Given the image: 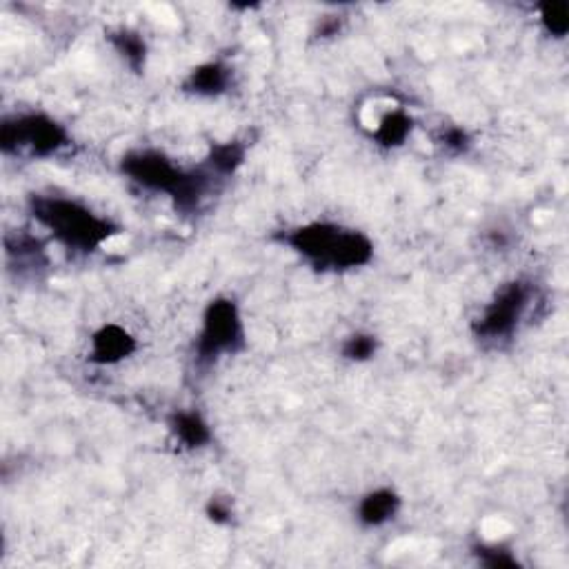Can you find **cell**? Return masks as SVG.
I'll use <instances>...</instances> for the list:
<instances>
[{
    "mask_svg": "<svg viewBox=\"0 0 569 569\" xmlns=\"http://www.w3.org/2000/svg\"><path fill=\"white\" fill-rule=\"evenodd\" d=\"M287 243L323 269L358 267L372 258V243L363 234L347 232V229L325 223L296 229L289 234Z\"/></svg>",
    "mask_w": 569,
    "mask_h": 569,
    "instance_id": "1",
    "label": "cell"
},
{
    "mask_svg": "<svg viewBox=\"0 0 569 569\" xmlns=\"http://www.w3.org/2000/svg\"><path fill=\"white\" fill-rule=\"evenodd\" d=\"M32 212L58 241L74 249H94L114 234L105 218L65 198H32Z\"/></svg>",
    "mask_w": 569,
    "mask_h": 569,
    "instance_id": "2",
    "label": "cell"
},
{
    "mask_svg": "<svg viewBox=\"0 0 569 569\" xmlns=\"http://www.w3.org/2000/svg\"><path fill=\"white\" fill-rule=\"evenodd\" d=\"M123 172L143 187L167 192L183 212L194 209L205 192V178L185 174L158 152H134L123 158Z\"/></svg>",
    "mask_w": 569,
    "mask_h": 569,
    "instance_id": "3",
    "label": "cell"
},
{
    "mask_svg": "<svg viewBox=\"0 0 569 569\" xmlns=\"http://www.w3.org/2000/svg\"><path fill=\"white\" fill-rule=\"evenodd\" d=\"M67 143V134L52 118L41 114L18 116L14 121H5L0 129V145L5 154L29 149L34 156H49L58 152Z\"/></svg>",
    "mask_w": 569,
    "mask_h": 569,
    "instance_id": "4",
    "label": "cell"
},
{
    "mask_svg": "<svg viewBox=\"0 0 569 569\" xmlns=\"http://www.w3.org/2000/svg\"><path fill=\"white\" fill-rule=\"evenodd\" d=\"M243 341L241 318L232 301L212 303L205 316V327L198 336V361H214L218 354L234 352Z\"/></svg>",
    "mask_w": 569,
    "mask_h": 569,
    "instance_id": "5",
    "label": "cell"
},
{
    "mask_svg": "<svg viewBox=\"0 0 569 569\" xmlns=\"http://www.w3.org/2000/svg\"><path fill=\"white\" fill-rule=\"evenodd\" d=\"M527 303V289L521 283H512L503 289L483 314L481 323H478L476 332L478 336L485 341H496V338H505L514 332L518 318H521L523 309Z\"/></svg>",
    "mask_w": 569,
    "mask_h": 569,
    "instance_id": "6",
    "label": "cell"
},
{
    "mask_svg": "<svg viewBox=\"0 0 569 569\" xmlns=\"http://www.w3.org/2000/svg\"><path fill=\"white\" fill-rule=\"evenodd\" d=\"M134 338L127 332L116 325L103 327L101 332L94 336V349H92V361L96 363H116L121 358L129 356L134 352Z\"/></svg>",
    "mask_w": 569,
    "mask_h": 569,
    "instance_id": "7",
    "label": "cell"
},
{
    "mask_svg": "<svg viewBox=\"0 0 569 569\" xmlns=\"http://www.w3.org/2000/svg\"><path fill=\"white\" fill-rule=\"evenodd\" d=\"M398 509V496L389 489H378V492L369 494L367 498H363L361 509H358V518H361L365 525H383L389 518L396 514Z\"/></svg>",
    "mask_w": 569,
    "mask_h": 569,
    "instance_id": "8",
    "label": "cell"
},
{
    "mask_svg": "<svg viewBox=\"0 0 569 569\" xmlns=\"http://www.w3.org/2000/svg\"><path fill=\"white\" fill-rule=\"evenodd\" d=\"M229 83V72L227 67L218 63H209L203 65V67L194 69L192 76L185 87L189 92H196V94H207V96H214V94H221Z\"/></svg>",
    "mask_w": 569,
    "mask_h": 569,
    "instance_id": "9",
    "label": "cell"
},
{
    "mask_svg": "<svg viewBox=\"0 0 569 569\" xmlns=\"http://www.w3.org/2000/svg\"><path fill=\"white\" fill-rule=\"evenodd\" d=\"M172 429L176 438L187 447H201L209 441V429L198 414L181 412L172 418Z\"/></svg>",
    "mask_w": 569,
    "mask_h": 569,
    "instance_id": "10",
    "label": "cell"
},
{
    "mask_svg": "<svg viewBox=\"0 0 569 569\" xmlns=\"http://www.w3.org/2000/svg\"><path fill=\"white\" fill-rule=\"evenodd\" d=\"M409 132H412V121L403 112H394L383 118L376 136L383 145H401Z\"/></svg>",
    "mask_w": 569,
    "mask_h": 569,
    "instance_id": "11",
    "label": "cell"
},
{
    "mask_svg": "<svg viewBox=\"0 0 569 569\" xmlns=\"http://www.w3.org/2000/svg\"><path fill=\"white\" fill-rule=\"evenodd\" d=\"M112 43L116 45L118 52L123 54L125 61L132 65L134 69H141L145 61V45L136 34L132 32H118L112 34Z\"/></svg>",
    "mask_w": 569,
    "mask_h": 569,
    "instance_id": "12",
    "label": "cell"
},
{
    "mask_svg": "<svg viewBox=\"0 0 569 569\" xmlns=\"http://www.w3.org/2000/svg\"><path fill=\"white\" fill-rule=\"evenodd\" d=\"M243 147H238L236 143H225L218 145L212 152V165L218 169L221 174H229L243 163Z\"/></svg>",
    "mask_w": 569,
    "mask_h": 569,
    "instance_id": "13",
    "label": "cell"
},
{
    "mask_svg": "<svg viewBox=\"0 0 569 569\" xmlns=\"http://www.w3.org/2000/svg\"><path fill=\"white\" fill-rule=\"evenodd\" d=\"M543 21H545L547 29L554 36H563L567 32V5H545L543 7Z\"/></svg>",
    "mask_w": 569,
    "mask_h": 569,
    "instance_id": "14",
    "label": "cell"
},
{
    "mask_svg": "<svg viewBox=\"0 0 569 569\" xmlns=\"http://www.w3.org/2000/svg\"><path fill=\"white\" fill-rule=\"evenodd\" d=\"M376 349V341L372 336H365V334H358V336H352L343 347V354L352 361H365L374 354Z\"/></svg>",
    "mask_w": 569,
    "mask_h": 569,
    "instance_id": "15",
    "label": "cell"
},
{
    "mask_svg": "<svg viewBox=\"0 0 569 569\" xmlns=\"http://www.w3.org/2000/svg\"><path fill=\"white\" fill-rule=\"evenodd\" d=\"M478 554H481L483 563H485L487 567H514L516 565V561H514L512 556H507V552H503V549L481 547L478 549Z\"/></svg>",
    "mask_w": 569,
    "mask_h": 569,
    "instance_id": "16",
    "label": "cell"
},
{
    "mask_svg": "<svg viewBox=\"0 0 569 569\" xmlns=\"http://www.w3.org/2000/svg\"><path fill=\"white\" fill-rule=\"evenodd\" d=\"M467 134L463 132V129H447L445 132V136H443V143L447 145V147H452V149H456V152H461V149H465L467 147Z\"/></svg>",
    "mask_w": 569,
    "mask_h": 569,
    "instance_id": "17",
    "label": "cell"
},
{
    "mask_svg": "<svg viewBox=\"0 0 569 569\" xmlns=\"http://www.w3.org/2000/svg\"><path fill=\"white\" fill-rule=\"evenodd\" d=\"M209 514H212L214 521H225V518L229 516V509L225 507V505H221V503H218V501H214L212 507H209Z\"/></svg>",
    "mask_w": 569,
    "mask_h": 569,
    "instance_id": "18",
    "label": "cell"
}]
</instances>
